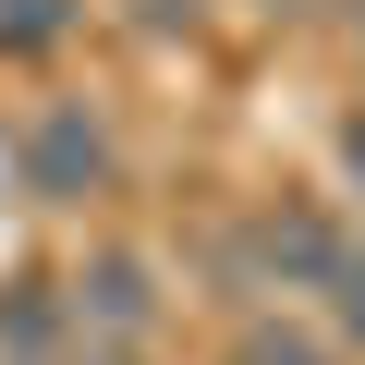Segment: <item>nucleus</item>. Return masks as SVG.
<instances>
[{
    "mask_svg": "<svg viewBox=\"0 0 365 365\" xmlns=\"http://www.w3.org/2000/svg\"><path fill=\"white\" fill-rule=\"evenodd\" d=\"M244 268H256V292H317V280L341 268V232H329L317 207H268V220L244 232Z\"/></svg>",
    "mask_w": 365,
    "mask_h": 365,
    "instance_id": "obj_3",
    "label": "nucleus"
},
{
    "mask_svg": "<svg viewBox=\"0 0 365 365\" xmlns=\"http://www.w3.org/2000/svg\"><path fill=\"white\" fill-rule=\"evenodd\" d=\"M49 365H134V341H61Z\"/></svg>",
    "mask_w": 365,
    "mask_h": 365,
    "instance_id": "obj_6",
    "label": "nucleus"
},
{
    "mask_svg": "<svg viewBox=\"0 0 365 365\" xmlns=\"http://www.w3.org/2000/svg\"><path fill=\"white\" fill-rule=\"evenodd\" d=\"M13 170H25V195H49V207H86V195H110L122 146H110V122H98L86 98H49V110L13 134Z\"/></svg>",
    "mask_w": 365,
    "mask_h": 365,
    "instance_id": "obj_1",
    "label": "nucleus"
},
{
    "mask_svg": "<svg viewBox=\"0 0 365 365\" xmlns=\"http://www.w3.org/2000/svg\"><path fill=\"white\" fill-rule=\"evenodd\" d=\"M61 292H73V329H86V341H146V329H158V280H146V256H122V244L86 256Z\"/></svg>",
    "mask_w": 365,
    "mask_h": 365,
    "instance_id": "obj_2",
    "label": "nucleus"
},
{
    "mask_svg": "<svg viewBox=\"0 0 365 365\" xmlns=\"http://www.w3.org/2000/svg\"><path fill=\"white\" fill-rule=\"evenodd\" d=\"M73 13H86V0H0V61L61 49V37H73Z\"/></svg>",
    "mask_w": 365,
    "mask_h": 365,
    "instance_id": "obj_4",
    "label": "nucleus"
},
{
    "mask_svg": "<svg viewBox=\"0 0 365 365\" xmlns=\"http://www.w3.org/2000/svg\"><path fill=\"white\" fill-rule=\"evenodd\" d=\"M341 182H353V195H365V110L341 122Z\"/></svg>",
    "mask_w": 365,
    "mask_h": 365,
    "instance_id": "obj_7",
    "label": "nucleus"
},
{
    "mask_svg": "<svg viewBox=\"0 0 365 365\" xmlns=\"http://www.w3.org/2000/svg\"><path fill=\"white\" fill-rule=\"evenodd\" d=\"M134 13H146V25H195L207 0H134Z\"/></svg>",
    "mask_w": 365,
    "mask_h": 365,
    "instance_id": "obj_8",
    "label": "nucleus"
},
{
    "mask_svg": "<svg viewBox=\"0 0 365 365\" xmlns=\"http://www.w3.org/2000/svg\"><path fill=\"white\" fill-rule=\"evenodd\" d=\"M317 304H329V329L365 353V232H341V268L317 280Z\"/></svg>",
    "mask_w": 365,
    "mask_h": 365,
    "instance_id": "obj_5",
    "label": "nucleus"
}]
</instances>
